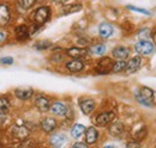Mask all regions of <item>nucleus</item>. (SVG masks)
<instances>
[{
    "mask_svg": "<svg viewBox=\"0 0 156 148\" xmlns=\"http://www.w3.org/2000/svg\"><path fill=\"white\" fill-rule=\"evenodd\" d=\"M66 68L72 73H77V72H80L84 68V63L79 59H73L72 61H69L66 63Z\"/></svg>",
    "mask_w": 156,
    "mask_h": 148,
    "instance_id": "obj_11",
    "label": "nucleus"
},
{
    "mask_svg": "<svg viewBox=\"0 0 156 148\" xmlns=\"http://www.w3.org/2000/svg\"><path fill=\"white\" fill-rule=\"evenodd\" d=\"M140 66H142V59H140V56H135V57H132V59L127 62L125 71L129 74L136 73L137 71L140 68Z\"/></svg>",
    "mask_w": 156,
    "mask_h": 148,
    "instance_id": "obj_6",
    "label": "nucleus"
},
{
    "mask_svg": "<svg viewBox=\"0 0 156 148\" xmlns=\"http://www.w3.org/2000/svg\"><path fill=\"white\" fill-rule=\"evenodd\" d=\"M126 65H127V62H125V60H118L117 62H114L112 71H113L114 73H120V72L125 71Z\"/></svg>",
    "mask_w": 156,
    "mask_h": 148,
    "instance_id": "obj_24",
    "label": "nucleus"
},
{
    "mask_svg": "<svg viewBox=\"0 0 156 148\" xmlns=\"http://www.w3.org/2000/svg\"><path fill=\"white\" fill-rule=\"evenodd\" d=\"M35 105H36V108H37L39 111H41V112H47V111H49V109H51V102H49V99H48L47 97H44V96H39V97L36 98Z\"/></svg>",
    "mask_w": 156,
    "mask_h": 148,
    "instance_id": "obj_7",
    "label": "nucleus"
},
{
    "mask_svg": "<svg viewBox=\"0 0 156 148\" xmlns=\"http://www.w3.org/2000/svg\"><path fill=\"white\" fill-rule=\"evenodd\" d=\"M79 106L84 115H90L95 109V102L93 99H84L79 102Z\"/></svg>",
    "mask_w": 156,
    "mask_h": 148,
    "instance_id": "obj_10",
    "label": "nucleus"
},
{
    "mask_svg": "<svg viewBox=\"0 0 156 148\" xmlns=\"http://www.w3.org/2000/svg\"><path fill=\"white\" fill-rule=\"evenodd\" d=\"M73 147H80V148H87V143H83V142H77L73 145Z\"/></svg>",
    "mask_w": 156,
    "mask_h": 148,
    "instance_id": "obj_33",
    "label": "nucleus"
},
{
    "mask_svg": "<svg viewBox=\"0 0 156 148\" xmlns=\"http://www.w3.org/2000/svg\"><path fill=\"white\" fill-rule=\"evenodd\" d=\"M57 127V121L52 117H44L41 121V128L44 133H52Z\"/></svg>",
    "mask_w": 156,
    "mask_h": 148,
    "instance_id": "obj_8",
    "label": "nucleus"
},
{
    "mask_svg": "<svg viewBox=\"0 0 156 148\" xmlns=\"http://www.w3.org/2000/svg\"><path fill=\"white\" fill-rule=\"evenodd\" d=\"M16 37L18 41H25L29 37V30L27 25H20L16 28Z\"/></svg>",
    "mask_w": 156,
    "mask_h": 148,
    "instance_id": "obj_19",
    "label": "nucleus"
},
{
    "mask_svg": "<svg viewBox=\"0 0 156 148\" xmlns=\"http://www.w3.org/2000/svg\"><path fill=\"white\" fill-rule=\"evenodd\" d=\"M140 145L138 142H129L127 143V147H139Z\"/></svg>",
    "mask_w": 156,
    "mask_h": 148,
    "instance_id": "obj_34",
    "label": "nucleus"
},
{
    "mask_svg": "<svg viewBox=\"0 0 156 148\" xmlns=\"http://www.w3.org/2000/svg\"><path fill=\"white\" fill-rule=\"evenodd\" d=\"M122 131H124V124H122L121 122H114V123L109 127V133H111V135H113V136H119V135H121Z\"/></svg>",
    "mask_w": 156,
    "mask_h": 148,
    "instance_id": "obj_22",
    "label": "nucleus"
},
{
    "mask_svg": "<svg viewBox=\"0 0 156 148\" xmlns=\"http://www.w3.org/2000/svg\"><path fill=\"white\" fill-rule=\"evenodd\" d=\"M153 42L156 44V31H154V32H153Z\"/></svg>",
    "mask_w": 156,
    "mask_h": 148,
    "instance_id": "obj_36",
    "label": "nucleus"
},
{
    "mask_svg": "<svg viewBox=\"0 0 156 148\" xmlns=\"http://www.w3.org/2000/svg\"><path fill=\"white\" fill-rule=\"evenodd\" d=\"M0 63H2V65H12V63H13V59H12L11 56L1 57V59H0Z\"/></svg>",
    "mask_w": 156,
    "mask_h": 148,
    "instance_id": "obj_32",
    "label": "nucleus"
},
{
    "mask_svg": "<svg viewBox=\"0 0 156 148\" xmlns=\"http://www.w3.org/2000/svg\"><path fill=\"white\" fill-rule=\"evenodd\" d=\"M12 133L20 140H25L30 134L29 129L27 127H24V126H15L13 129H12Z\"/></svg>",
    "mask_w": 156,
    "mask_h": 148,
    "instance_id": "obj_14",
    "label": "nucleus"
},
{
    "mask_svg": "<svg viewBox=\"0 0 156 148\" xmlns=\"http://www.w3.org/2000/svg\"><path fill=\"white\" fill-rule=\"evenodd\" d=\"M65 136L62 134H54L51 136L49 139V143L53 146V147H61L64 143H65Z\"/></svg>",
    "mask_w": 156,
    "mask_h": 148,
    "instance_id": "obj_18",
    "label": "nucleus"
},
{
    "mask_svg": "<svg viewBox=\"0 0 156 148\" xmlns=\"http://www.w3.org/2000/svg\"><path fill=\"white\" fill-rule=\"evenodd\" d=\"M5 37H6V35H5L4 32H1V31H0V43H1V42L5 39Z\"/></svg>",
    "mask_w": 156,
    "mask_h": 148,
    "instance_id": "obj_35",
    "label": "nucleus"
},
{
    "mask_svg": "<svg viewBox=\"0 0 156 148\" xmlns=\"http://www.w3.org/2000/svg\"><path fill=\"white\" fill-rule=\"evenodd\" d=\"M51 17V8L48 6H42V7H39L35 13H34V20L36 24L39 25H42L44 24L48 19Z\"/></svg>",
    "mask_w": 156,
    "mask_h": 148,
    "instance_id": "obj_2",
    "label": "nucleus"
},
{
    "mask_svg": "<svg viewBox=\"0 0 156 148\" xmlns=\"http://www.w3.org/2000/svg\"><path fill=\"white\" fill-rule=\"evenodd\" d=\"M85 130H87V128H85L83 124H75V126L71 128V135H72V137L78 139V137H80V136L85 133Z\"/></svg>",
    "mask_w": 156,
    "mask_h": 148,
    "instance_id": "obj_23",
    "label": "nucleus"
},
{
    "mask_svg": "<svg viewBox=\"0 0 156 148\" xmlns=\"http://www.w3.org/2000/svg\"><path fill=\"white\" fill-rule=\"evenodd\" d=\"M135 49L139 55H149L154 52V43L148 39H140L138 43H136Z\"/></svg>",
    "mask_w": 156,
    "mask_h": 148,
    "instance_id": "obj_3",
    "label": "nucleus"
},
{
    "mask_svg": "<svg viewBox=\"0 0 156 148\" xmlns=\"http://www.w3.org/2000/svg\"><path fill=\"white\" fill-rule=\"evenodd\" d=\"M156 93L154 90L144 86L140 89L139 93H136V99L138 100V103L145 105V106H151L153 105V98Z\"/></svg>",
    "mask_w": 156,
    "mask_h": 148,
    "instance_id": "obj_1",
    "label": "nucleus"
},
{
    "mask_svg": "<svg viewBox=\"0 0 156 148\" xmlns=\"http://www.w3.org/2000/svg\"><path fill=\"white\" fill-rule=\"evenodd\" d=\"M115 117V113L113 111H109V112H103V113H100L98 116H96L95 118V123L100 126V127H103V126H107L108 123H111Z\"/></svg>",
    "mask_w": 156,
    "mask_h": 148,
    "instance_id": "obj_5",
    "label": "nucleus"
},
{
    "mask_svg": "<svg viewBox=\"0 0 156 148\" xmlns=\"http://www.w3.org/2000/svg\"><path fill=\"white\" fill-rule=\"evenodd\" d=\"M113 32H114V29L109 23H102L98 26V34L102 38H109L113 35Z\"/></svg>",
    "mask_w": 156,
    "mask_h": 148,
    "instance_id": "obj_12",
    "label": "nucleus"
},
{
    "mask_svg": "<svg viewBox=\"0 0 156 148\" xmlns=\"http://www.w3.org/2000/svg\"><path fill=\"white\" fill-rule=\"evenodd\" d=\"M126 7H127L129 10H131V11H135V12L143 13V15H145V16H150V12H149L148 10H144V8H139V7H136V6H131V5H127Z\"/></svg>",
    "mask_w": 156,
    "mask_h": 148,
    "instance_id": "obj_29",
    "label": "nucleus"
},
{
    "mask_svg": "<svg viewBox=\"0 0 156 148\" xmlns=\"http://www.w3.org/2000/svg\"><path fill=\"white\" fill-rule=\"evenodd\" d=\"M53 1H55V2H58V4H64V2L67 1V0H53Z\"/></svg>",
    "mask_w": 156,
    "mask_h": 148,
    "instance_id": "obj_37",
    "label": "nucleus"
},
{
    "mask_svg": "<svg viewBox=\"0 0 156 148\" xmlns=\"http://www.w3.org/2000/svg\"><path fill=\"white\" fill-rule=\"evenodd\" d=\"M136 140H143L145 136H147V129L145 128H143V129H139L138 131L136 133Z\"/></svg>",
    "mask_w": 156,
    "mask_h": 148,
    "instance_id": "obj_30",
    "label": "nucleus"
},
{
    "mask_svg": "<svg viewBox=\"0 0 156 148\" xmlns=\"http://www.w3.org/2000/svg\"><path fill=\"white\" fill-rule=\"evenodd\" d=\"M91 52L94 53V54H96V55H102V54H105V52H106V47H105V44H95L94 47H91Z\"/></svg>",
    "mask_w": 156,
    "mask_h": 148,
    "instance_id": "obj_27",
    "label": "nucleus"
},
{
    "mask_svg": "<svg viewBox=\"0 0 156 148\" xmlns=\"http://www.w3.org/2000/svg\"><path fill=\"white\" fill-rule=\"evenodd\" d=\"M98 139V130L94 127H90L85 130V142L87 145H94Z\"/></svg>",
    "mask_w": 156,
    "mask_h": 148,
    "instance_id": "obj_13",
    "label": "nucleus"
},
{
    "mask_svg": "<svg viewBox=\"0 0 156 148\" xmlns=\"http://www.w3.org/2000/svg\"><path fill=\"white\" fill-rule=\"evenodd\" d=\"M113 61L109 57H103L98 62L96 66V72L100 74H107L109 73V71H112L113 68Z\"/></svg>",
    "mask_w": 156,
    "mask_h": 148,
    "instance_id": "obj_4",
    "label": "nucleus"
},
{
    "mask_svg": "<svg viewBox=\"0 0 156 148\" xmlns=\"http://www.w3.org/2000/svg\"><path fill=\"white\" fill-rule=\"evenodd\" d=\"M15 94L20 100H27V99H30L33 97L34 91L31 89H18L15 91Z\"/></svg>",
    "mask_w": 156,
    "mask_h": 148,
    "instance_id": "obj_17",
    "label": "nucleus"
},
{
    "mask_svg": "<svg viewBox=\"0 0 156 148\" xmlns=\"http://www.w3.org/2000/svg\"><path fill=\"white\" fill-rule=\"evenodd\" d=\"M67 55L73 57V59H80V57L87 55V50L80 49V48H70V49H67Z\"/></svg>",
    "mask_w": 156,
    "mask_h": 148,
    "instance_id": "obj_21",
    "label": "nucleus"
},
{
    "mask_svg": "<svg viewBox=\"0 0 156 148\" xmlns=\"http://www.w3.org/2000/svg\"><path fill=\"white\" fill-rule=\"evenodd\" d=\"M82 10V5L80 4H71V5H64L61 8V12L64 15H71Z\"/></svg>",
    "mask_w": 156,
    "mask_h": 148,
    "instance_id": "obj_20",
    "label": "nucleus"
},
{
    "mask_svg": "<svg viewBox=\"0 0 156 148\" xmlns=\"http://www.w3.org/2000/svg\"><path fill=\"white\" fill-rule=\"evenodd\" d=\"M10 19H11V15H10L9 7L4 4H0V26L7 25Z\"/></svg>",
    "mask_w": 156,
    "mask_h": 148,
    "instance_id": "obj_9",
    "label": "nucleus"
},
{
    "mask_svg": "<svg viewBox=\"0 0 156 148\" xmlns=\"http://www.w3.org/2000/svg\"><path fill=\"white\" fill-rule=\"evenodd\" d=\"M51 45H52L51 42H48V41H41V42H39V43L35 45V48L39 49V50H44V49H48Z\"/></svg>",
    "mask_w": 156,
    "mask_h": 148,
    "instance_id": "obj_28",
    "label": "nucleus"
},
{
    "mask_svg": "<svg viewBox=\"0 0 156 148\" xmlns=\"http://www.w3.org/2000/svg\"><path fill=\"white\" fill-rule=\"evenodd\" d=\"M35 1H36V0H17L18 5H20L23 10H29V8H31L33 5L35 4Z\"/></svg>",
    "mask_w": 156,
    "mask_h": 148,
    "instance_id": "obj_25",
    "label": "nucleus"
},
{
    "mask_svg": "<svg viewBox=\"0 0 156 148\" xmlns=\"http://www.w3.org/2000/svg\"><path fill=\"white\" fill-rule=\"evenodd\" d=\"M10 110V102L6 98H0V113H6Z\"/></svg>",
    "mask_w": 156,
    "mask_h": 148,
    "instance_id": "obj_26",
    "label": "nucleus"
},
{
    "mask_svg": "<svg viewBox=\"0 0 156 148\" xmlns=\"http://www.w3.org/2000/svg\"><path fill=\"white\" fill-rule=\"evenodd\" d=\"M130 54V50L126 48V47H122V45H119L115 47L113 50H112V55L113 57H115L118 60H125Z\"/></svg>",
    "mask_w": 156,
    "mask_h": 148,
    "instance_id": "obj_15",
    "label": "nucleus"
},
{
    "mask_svg": "<svg viewBox=\"0 0 156 148\" xmlns=\"http://www.w3.org/2000/svg\"><path fill=\"white\" fill-rule=\"evenodd\" d=\"M49 110L52 111L54 115H57V116H65V115L67 113V111H69L67 108H66V105L62 104V103H60V102L53 103Z\"/></svg>",
    "mask_w": 156,
    "mask_h": 148,
    "instance_id": "obj_16",
    "label": "nucleus"
},
{
    "mask_svg": "<svg viewBox=\"0 0 156 148\" xmlns=\"http://www.w3.org/2000/svg\"><path fill=\"white\" fill-rule=\"evenodd\" d=\"M149 34H150V30L145 28V29H143V30H140V31H139L138 36L140 37L142 39H147V38H149V37H150V35H149Z\"/></svg>",
    "mask_w": 156,
    "mask_h": 148,
    "instance_id": "obj_31",
    "label": "nucleus"
}]
</instances>
